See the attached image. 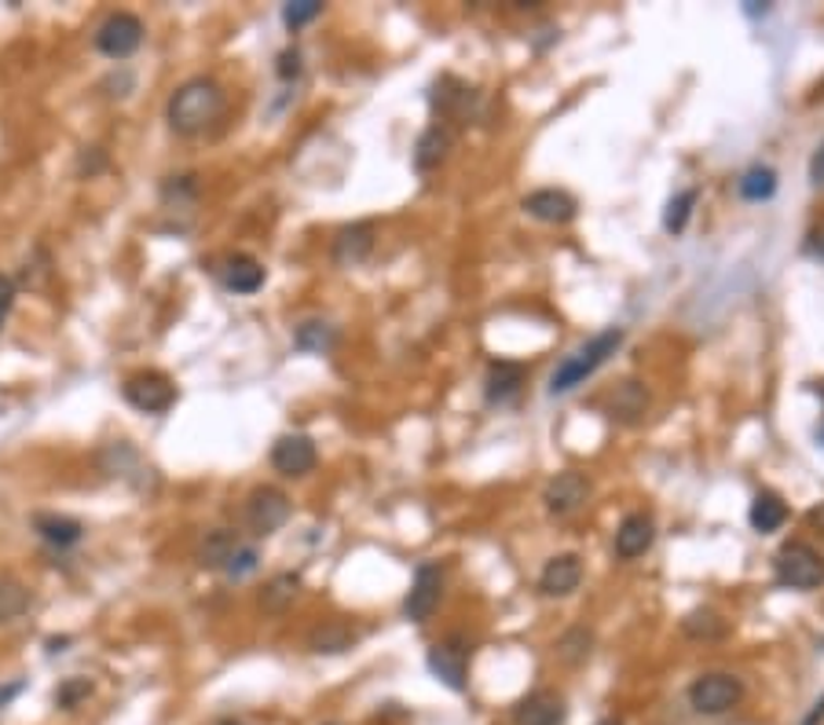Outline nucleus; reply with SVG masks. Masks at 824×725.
I'll use <instances>...</instances> for the list:
<instances>
[{"mask_svg": "<svg viewBox=\"0 0 824 725\" xmlns=\"http://www.w3.org/2000/svg\"><path fill=\"white\" fill-rule=\"evenodd\" d=\"M224 114V88L213 77H190L169 96L165 121L176 136H198Z\"/></svg>", "mask_w": 824, "mask_h": 725, "instance_id": "f257e3e1", "label": "nucleus"}, {"mask_svg": "<svg viewBox=\"0 0 824 725\" xmlns=\"http://www.w3.org/2000/svg\"><path fill=\"white\" fill-rule=\"evenodd\" d=\"M623 337H627V334H623V327H608V330H601V334L590 337L587 345H579L554 370V378H550V396H565V392L579 389L587 378H594L598 370L605 367V362L619 352Z\"/></svg>", "mask_w": 824, "mask_h": 725, "instance_id": "f03ea898", "label": "nucleus"}, {"mask_svg": "<svg viewBox=\"0 0 824 725\" xmlns=\"http://www.w3.org/2000/svg\"><path fill=\"white\" fill-rule=\"evenodd\" d=\"M773 572H777V582L784 590L810 593L824 587V557L810 542H784L773 557Z\"/></svg>", "mask_w": 824, "mask_h": 725, "instance_id": "7ed1b4c3", "label": "nucleus"}, {"mask_svg": "<svg viewBox=\"0 0 824 725\" xmlns=\"http://www.w3.org/2000/svg\"><path fill=\"white\" fill-rule=\"evenodd\" d=\"M743 700V681L737 674H726V671H711V674H700L697 681L689 685V703L697 714H726L733 711L737 703Z\"/></svg>", "mask_w": 824, "mask_h": 725, "instance_id": "20e7f679", "label": "nucleus"}, {"mask_svg": "<svg viewBox=\"0 0 824 725\" xmlns=\"http://www.w3.org/2000/svg\"><path fill=\"white\" fill-rule=\"evenodd\" d=\"M469 656H474L469 641L462 638V634H451V638L436 641L433 649H429V671H433V678L440 685H447L451 692H466V685H469Z\"/></svg>", "mask_w": 824, "mask_h": 725, "instance_id": "39448f33", "label": "nucleus"}, {"mask_svg": "<svg viewBox=\"0 0 824 725\" xmlns=\"http://www.w3.org/2000/svg\"><path fill=\"white\" fill-rule=\"evenodd\" d=\"M122 396L144 415H165L176 403V385L158 370H139L122 385Z\"/></svg>", "mask_w": 824, "mask_h": 725, "instance_id": "423d86ee", "label": "nucleus"}, {"mask_svg": "<svg viewBox=\"0 0 824 725\" xmlns=\"http://www.w3.org/2000/svg\"><path fill=\"white\" fill-rule=\"evenodd\" d=\"M440 593H444V568L433 561L418 564L415 579H410V590H407V601H404V616L410 623H426L436 612Z\"/></svg>", "mask_w": 824, "mask_h": 725, "instance_id": "0eeeda50", "label": "nucleus"}, {"mask_svg": "<svg viewBox=\"0 0 824 725\" xmlns=\"http://www.w3.org/2000/svg\"><path fill=\"white\" fill-rule=\"evenodd\" d=\"M290 520V499L279 488H254L246 499V524L254 536L268 539Z\"/></svg>", "mask_w": 824, "mask_h": 725, "instance_id": "6e6552de", "label": "nucleus"}, {"mask_svg": "<svg viewBox=\"0 0 824 725\" xmlns=\"http://www.w3.org/2000/svg\"><path fill=\"white\" fill-rule=\"evenodd\" d=\"M144 45V23L128 12H114L103 26L96 29V48L107 59H128Z\"/></svg>", "mask_w": 824, "mask_h": 725, "instance_id": "1a4fd4ad", "label": "nucleus"}, {"mask_svg": "<svg viewBox=\"0 0 824 725\" xmlns=\"http://www.w3.org/2000/svg\"><path fill=\"white\" fill-rule=\"evenodd\" d=\"M316 462H319L316 443L305 432H286L271 447V466H275V472H283V477H308L316 469Z\"/></svg>", "mask_w": 824, "mask_h": 725, "instance_id": "9d476101", "label": "nucleus"}, {"mask_svg": "<svg viewBox=\"0 0 824 725\" xmlns=\"http://www.w3.org/2000/svg\"><path fill=\"white\" fill-rule=\"evenodd\" d=\"M433 103L440 114L458 121V125H469V118L480 114V93L469 85H462V81H455V77H440Z\"/></svg>", "mask_w": 824, "mask_h": 725, "instance_id": "9b49d317", "label": "nucleus"}, {"mask_svg": "<svg viewBox=\"0 0 824 725\" xmlns=\"http://www.w3.org/2000/svg\"><path fill=\"white\" fill-rule=\"evenodd\" d=\"M587 499H590V480L576 469L557 472V477L550 480L546 495H542V502H546V509L554 513V517H568V513H576Z\"/></svg>", "mask_w": 824, "mask_h": 725, "instance_id": "f8f14e48", "label": "nucleus"}, {"mask_svg": "<svg viewBox=\"0 0 824 725\" xmlns=\"http://www.w3.org/2000/svg\"><path fill=\"white\" fill-rule=\"evenodd\" d=\"M579 582H582L579 553H557V557H550L546 568H542L539 590L546 593V598H568V593L579 590Z\"/></svg>", "mask_w": 824, "mask_h": 725, "instance_id": "ddd939ff", "label": "nucleus"}, {"mask_svg": "<svg viewBox=\"0 0 824 725\" xmlns=\"http://www.w3.org/2000/svg\"><path fill=\"white\" fill-rule=\"evenodd\" d=\"M568 708L557 692L539 689L514 708V725H565Z\"/></svg>", "mask_w": 824, "mask_h": 725, "instance_id": "4468645a", "label": "nucleus"}, {"mask_svg": "<svg viewBox=\"0 0 824 725\" xmlns=\"http://www.w3.org/2000/svg\"><path fill=\"white\" fill-rule=\"evenodd\" d=\"M576 198L568 195V191H557V187H542V191H531L525 198V213L542 220V224H568L571 217H576Z\"/></svg>", "mask_w": 824, "mask_h": 725, "instance_id": "2eb2a0df", "label": "nucleus"}, {"mask_svg": "<svg viewBox=\"0 0 824 725\" xmlns=\"http://www.w3.org/2000/svg\"><path fill=\"white\" fill-rule=\"evenodd\" d=\"M374 224L364 220V224H352V228H341L337 238H334V265L341 268H356L364 265L370 257V249H374Z\"/></svg>", "mask_w": 824, "mask_h": 725, "instance_id": "dca6fc26", "label": "nucleus"}, {"mask_svg": "<svg viewBox=\"0 0 824 725\" xmlns=\"http://www.w3.org/2000/svg\"><path fill=\"white\" fill-rule=\"evenodd\" d=\"M652 539H656V524H652L649 513H630V517H623L616 531V553L623 561L645 557Z\"/></svg>", "mask_w": 824, "mask_h": 725, "instance_id": "f3484780", "label": "nucleus"}, {"mask_svg": "<svg viewBox=\"0 0 824 725\" xmlns=\"http://www.w3.org/2000/svg\"><path fill=\"white\" fill-rule=\"evenodd\" d=\"M220 279H224L227 290H235V294H257L260 286H265L268 271L260 265L257 257L249 254H235L224 260V268H220Z\"/></svg>", "mask_w": 824, "mask_h": 725, "instance_id": "a211bd4d", "label": "nucleus"}, {"mask_svg": "<svg viewBox=\"0 0 824 725\" xmlns=\"http://www.w3.org/2000/svg\"><path fill=\"white\" fill-rule=\"evenodd\" d=\"M520 385H525V367L520 362H509V359H495L488 367V378H484V396L491 403H506L514 400Z\"/></svg>", "mask_w": 824, "mask_h": 725, "instance_id": "6ab92c4d", "label": "nucleus"}, {"mask_svg": "<svg viewBox=\"0 0 824 725\" xmlns=\"http://www.w3.org/2000/svg\"><path fill=\"white\" fill-rule=\"evenodd\" d=\"M356 638L359 634L352 630L345 619H327L308 634V649L319 652V656H337V652H348L352 644H356Z\"/></svg>", "mask_w": 824, "mask_h": 725, "instance_id": "aec40b11", "label": "nucleus"}, {"mask_svg": "<svg viewBox=\"0 0 824 725\" xmlns=\"http://www.w3.org/2000/svg\"><path fill=\"white\" fill-rule=\"evenodd\" d=\"M34 528H37V536L48 542V546H59V550H70V546H77V542L85 539L82 524H77L74 517H59V513H37Z\"/></svg>", "mask_w": 824, "mask_h": 725, "instance_id": "412c9836", "label": "nucleus"}, {"mask_svg": "<svg viewBox=\"0 0 824 725\" xmlns=\"http://www.w3.org/2000/svg\"><path fill=\"white\" fill-rule=\"evenodd\" d=\"M608 407H612V418L616 421L635 426L649 407V392H645V385H638V381H623V385H616V392L608 396Z\"/></svg>", "mask_w": 824, "mask_h": 725, "instance_id": "4be33fe9", "label": "nucleus"}, {"mask_svg": "<svg viewBox=\"0 0 824 725\" xmlns=\"http://www.w3.org/2000/svg\"><path fill=\"white\" fill-rule=\"evenodd\" d=\"M748 520L759 536H773V531H780L784 520H788V506H784L780 495H773V491H759L755 502H751Z\"/></svg>", "mask_w": 824, "mask_h": 725, "instance_id": "5701e85b", "label": "nucleus"}, {"mask_svg": "<svg viewBox=\"0 0 824 725\" xmlns=\"http://www.w3.org/2000/svg\"><path fill=\"white\" fill-rule=\"evenodd\" d=\"M447 150H451V133L444 125H433V128H426L421 133V139H418V147H415V169L418 173H429V169H436L440 161L447 158Z\"/></svg>", "mask_w": 824, "mask_h": 725, "instance_id": "b1692460", "label": "nucleus"}, {"mask_svg": "<svg viewBox=\"0 0 824 725\" xmlns=\"http://www.w3.org/2000/svg\"><path fill=\"white\" fill-rule=\"evenodd\" d=\"M243 546V539L235 536V531H209L206 536V542H202V550H198V561H202V568H220L224 572L227 568V561L235 557V550Z\"/></svg>", "mask_w": 824, "mask_h": 725, "instance_id": "393cba45", "label": "nucleus"}, {"mask_svg": "<svg viewBox=\"0 0 824 725\" xmlns=\"http://www.w3.org/2000/svg\"><path fill=\"white\" fill-rule=\"evenodd\" d=\"M681 634L692 641H722L729 634V623L718 616V612L711 609H697L689 612L686 619H681Z\"/></svg>", "mask_w": 824, "mask_h": 725, "instance_id": "a878e982", "label": "nucleus"}, {"mask_svg": "<svg viewBox=\"0 0 824 725\" xmlns=\"http://www.w3.org/2000/svg\"><path fill=\"white\" fill-rule=\"evenodd\" d=\"M737 191L743 201H766L777 195V173L770 165H751L748 173L737 180Z\"/></svg>", "mask_w": 824, "mask_h": 725, "instance_id": "bb28decb", "label": "nucleus"}, {"mask_svg": "<svg viewBox=\"0 0 824 725\" xmlns=\"http://www.w3.org/2000/svg\"><path fill=\"white\" fill-rule=\"evenodd\" d=\"M294 345L300 348V352H330L337 345V330L330 327V322H323V319H308V322H300L297 327V334H294Z\"/></svg>", "mask_w": 824, "mask_h": 725, "instance_id": "cd10ccee", "label": "nucleus"}, {"mask_svg": "<svg viewBox=\"0 0 824 725\" xmlns=\"http://www.w3.org/2000/svg\"><path fill=\"white\" fill-rule=\"evenodd\" d=\"M297 587H300V576H294V572H283V576L271 579L265 587V593H260L265 612H286L297 598Z\"/></svg>", "mask_w": 824, "mask_h": 725, "instance_id": "c85d7f7f", "label": "nucleus"}, {"mask_svg": "<svg viewBox=\"0 0 824 725\" xmlns=\"http://www.w3.org/2000/svg\"><path fill=\"white\" fill-rule=\"evenodd\" d=\"M697 198H700V191H697V187H686V191H678V195L667 201V213H663V228H667L671 235H681V231H686L692 209H697Z\"/></svg>", "mask_w": 824, "mask_h": 725, "instance_id": "c756f323", "label": "nucleus"}, {"mask_svg": "<svg viewBox=\"0 0 824 725\" xmlns=\"http://www.w3.org/2000/svg\"><path fill=\"white\" fill-rule=\"evenodd\" d=\"M590 649H594V634L587 627H571L565 638L557 641V656L568 663V667H579V663H587Z\"/></svg>", "mask_w": 824, "mask_h": 725, "instance_id": "7c9ffc66", "label": "nucleus"}, {"mask_svg": "<svg viewBox=\"0 0 824 725\" xmlns=\"http://www.w3.org/2000/svg\"><path fill=\"white\" fill-rule=\"evenodd\" d=\"M29 609V590L15 579H0V623H12Z\"/></svg>", "mask_w": 824, "mask_h": 725, "instance_id": "2f4dec72", "label": "nucleus"}, {"mask_svg": "<svg viewBox=\"0 0 824 725\" xmlns=\"http://www.w3.org/2000/svg\"><path fill=\"white\" fill-rule=\"evenodd\" d=\"M319 15H323V4H319V0H294V4L283 8V23L290 29H300V26L316 23Z\"/></svg>", "mask_w": 824, "mask_h": 725, "instance_id": "473e14b6", "label": "nucleus"}, {"mask_svg": "<svg viewBox=\"0 0 824 725\" xmlns=\"http://www.w3.org/2000/svg\"><path fill=\"white\" fill-rule=\"evenodd\" d=\"M88 692H93V681H88V678H70V681L59 685L56 703H59V708H63V711H74L77 703L88 700Z\"/></svg>", "mask_w": 824, "mask_h": 725, "instance_id": "72a5a7b5", "label": "nucleus"}, {"mask_svg": "<svg viewBox=\"0 0 824 725\" xmlns=\"http://www.w3.org/2000/svg\"><path fill=\"white\" fill-rule=\"evenodd\" d=\"M257 564H260V553L254 550V546H246V542H243V546H238L235 550V557H231L227 561V576L231 579H243V576H249V572H257Z\"/></svg>", "mask_w": 824, "mask_h": 725, "instance_id": "f704fd0d", "label": "nucleus"}, {"mask_svg": "<svg viewBox=\"0 0 824 725\" xmlns=\"http://www.w3.org/2000/svg\"><path fill=\"white\" fill-rule=\"evenodd\" d=\"M275 74L283 77V81H294V77H300V52H297V48H286V52H279Z\"/></svg>", "mask_w": 824, "mask_h": 725, "instance_id": "c9c22d12", "label": "nucleus"}, {"mask_svg": "<svg viewBox=\"0 0 824 725\" xmlns=\"http://www.w3.org/2000/svg\"><path fill=\"white\" fill-rule=\"evenodd\" d=\"M12 305H15V282L0 271V327H4V319H8V311H12Z\"/></svg>", "mask_w": 824, "mask_h": 725, "instance_id": "e433bc0d", "label": "nucleus"}, {"mask_svg": "<svg viewBox=\"0 0 824 725\" xmlns=\"http://www.w3.org/2000/svg\"><path fill=\"white\" fill-rule=\"evenodd\" d=\"M810 184L824 187V144L813 150V158H810Z\"/></svg>", "mask_w": 824, "mask_h": 725, "instance_id": "4c0bfd02", "label": "nucleus"}, {"mask_svg": "<svg viewBox=\"0 0 824 725\" xmlns=\"http://www.w3.org/2000/svg\"><path fill=\"white\" fill-rule=\"evenodd\" d=\"M26 689V685L23 681H12V685H4V689H0V708H8V703H12L15 697H19V692H23Z\"/></svg>", "mask_w": 824, "mask_h": 725, "instance_id": "58836bf2", "label": "nucleus"}, {"mask_svg": "<svg viewBox=\"0 0 824 725\" xmlns=\"http://www.w3.org/2000/svg\"><path fill=\"white\" fill-rule=\"evenodd\" d=\"M821 722H824V697H821L817 703H813L810 714H807V718H802V725H821Z\"/></svg>", "mask_w": 824, "mask_h": 725, "instance_id": "ea45409f", "label": "nucleus"}, {"mask_svg": "<svg viewBox=\"0 0 824 725\" xmlns=\"http://www.w3.org/2000/svg\"><path fill=\"white\" fill-rule=\"evenodd\" d=\"M810 254H817L821 260H824V228H817L810 235Z\"/></svg>", "mask_w": 824, "mask_h": 725, "instance_id": "a19ab883", "label": "nucleus"}, {"mask_svg": "<svg viewBox=\"0 0 824 725\" xmlns=\"http://www.w3.org/2000/svg\"><path fill=\"white\" fill-rule=\"evenodd\" d=\"M743 12H748V15H766V12H770V8H766V4H755V0H751V4H748V8H743Z\"/></svg>", "mask_w": 824, "mask_h": 725, "instance_id": "79ce46f5", "label": "nucleus"}, {"mask_svg": "<svg viewBox=\"0 0 824 725\" xmlns=\"http://www.w3.org/2000/svg\"><path fill=\"white\" fill-rule=\"evenodd\" d=\"M810 520L817 524V528L824 531V506H821V509H813V513H810Z\"/></svg>", "mask_w": 824, "mask_h": 725, "instance_id": "37998d69", "label": "nucleus"}, {"mask_svg": "<svg viewBox=\"0 0 824 725\" xmlns=\"http://www.w3.org/2000/svg\"><path fill=\"white\" fill-rule=\"evenodd\" d=\"M598 725H623L619 718H605V722H598Z\"/></svg>", "mask_w": 824, "mask_h": 725, "instance_id": "c03bdc74", "label": "nucleus"}, {"mask_svg": "<svg viewBox=\"0 0 824 725\" xmlns=\"http://www.w3.org/2000/svg\"><path fill=\"white\" fill-rule=\"evenodd\" d=\"M220 725H243V722H220Z\"/></svg>", "mask_w": 824, "mask_h": 725, "instance_id": "a18cd8bd", "label": "nucleus"}, {"mask_svg": "<svg viewBox=\"0 0 824 725\" xmlns=\"http://www.w3.org/2000/svg\"><path fill=\"white\" fill-rule=\"evenodd\" d=\"M821 440H824V437H821Z\"/></svg>", "mask_w": 824, "mask_h": 725, "instance_id": "49530a36", "label": "nucleus"}]
</instances>
